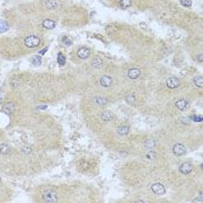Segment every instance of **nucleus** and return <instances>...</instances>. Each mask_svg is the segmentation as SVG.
Instances as JSON below:
<instances>
[{
    "mask_svg": "<svg viewBox=\"0 0 203 203\" xmlns=\"http://www.w3.org/2000/svg\"><path fill=\"white\" fill-rule=\"evenodd\" d=\"M0 182H1V178H0Z\"/></svg>",
    "mask_w": 203,
    "mask_h": 203,
    "instance_id": "obj_33",
    "label": "nucleus"
},
{
    "mask_svg": "<svg viewBox=\"0 0 203 203\" xmlns=\"http://www.w3.org/2000/svg\"><path fill=\"white\" fill-rule=\"evenodd\" d=\"M126 102H129V103H132V102H135V97H134V95H126Z\"/></svg>",
    "mask_w": 203,
    "mask_h": 203,
    "instance_id": "obj_28",
    "label": "nucleus"
},
{
    "mask_svg": "<svg viewBox=\"0 0 203 203\" xmlns=\"http://www.w3.org/2000/svg\"><path fill=\"white\" fill-rule=\"evenodd\" d=\"M140 76V71L138 68H130L128 71V77L130 79H137Z\"/></svg>",
    "mask_w": 203,
    "mask_h": 203,
    "instance_id": "obj_14",
    "label": "nucleus"
},
{
    "mask_svg": "<svg viewBox=\"0 0 203 203\" xmlns=\"http://www.w3.org/2000/svg\"><path fill=\"white\" fill-rule=\"evenodd\" d=\"M62 42H63V44H65V45H72L73 41L71 37H68V36H64L63 39H62Z\"/></svg>",
    "mask_w": 203,
    "mask_h": 203,
    "instance_id": "obj_23",
    "label": "nucleus"
},
{
    "mask_svg": "<svg viewBox=\"0 0 203 203\" xmlns=\"http://www.w3.org/2000/svg\"><path fill=\"white\" fill-rule=\"evenodd\" d=\"M140 26H142L143 28H146V24H145V23H140Z\"/></svg>",
    "mask_w": 203,
    "mask_h": 203,
    "instance_id": "obj_32",
    "label": "nucleus"
},
{
    "mask_svg": "<svg viewBox=\"0 0 203 203\" xmlns=\"http://www.w3.org/2000/svg\"><path fill=\"white\" fill-rule=\"evenodd\" d=\"M155 152H152V151H150L149 150V152H147V153H146V155H145V158H146V159H155Z\"/></svg>",
    "mask_w": 203,
    "mask_h": 203,
    "instance_id": "obj_26",
    "label": "nucleus"
},
{
    "mask_svg": "<svg viewBox=\"0 0 203 203\" xmlns=\"http://www.w3.org/2000/svg\"><path fill=\"white\" fill-rule=\"evenodd\" d=\"M24 47H27L28 49H35L39 48L41 44V37L37 35H29L27 37H24Z\"/></svg>",
    "mask_w": 203,
    "mask_h": 203,
    "instance_id": "obj_1",
    "label": "nucleus"
},
{
    "mask_svg": "<svg viewBox=\"0 0 203 203\" xmlns=\"http://www.w3.org/2000/svg\"><path fill=\"white\" fill-rule=\"evenodd\" d=\"M2 110L5 111L6 114H12L15 111V105L13 102H7L6 105H4L2 107Z\"/></svg>",
    "mask_w": 203,
    "mask_h": 203,
    "instance_id": "obj_11",
    "label": "nucleus"
},
{
    "mask_svg": "<svg viewBox=\"0 0 203 203\" xmlns=\"http://www.w3.org/2000/svg\"><path fill=\"white\" fill-rule=\"evenodd\" d=\"M151 190L153 192L157 195H164L166 193V189H165V186H163L159 182H155V184H151Z\"/></svg>",
    "mask_w": 203,
    "mask_h": 203,
    "instance_id": "obj_3",
    "label": "nucleus"
},
{
    "mask_svg": "<svg viewBox=\"0 0 203 203\" xmlns=\"http://www.w3.org/2000/svg\"><path fill=\"white\" fill-rule=\"evenodd\" d=\"M111 118H113V113H111V111H109V110L102 111V114H101L102 121H110Z\"/></svg>",
    "mask_w": 203,
    "mask_h": 203,
    "instance_id": "obj_17",
    "label": "nucleus"
},
{
    "mask_svg": "<svg viewBox=\"0 0 203 203\" xmlns=\"http://www.w3.org/2000/svg\"><path fill=\"white\" fill-rule=\"evenodd\" d=\"M89 55H91V51H89V49L85 48V47L80 48L77 51V56L80 58V59H86V58H88V56H89Z\"/></svg>",
    "mask_w": 203,
    "mask_h": 203,
    "instance_id": "obj_4",
    "label": "nucleus"
},
{
    "mask_svg": "<svg viewBox=\"0 0 203 203\" xmlns=\"http://www.w3.org/2000/svg\"><path fill=\"white\" fill-rule=\"evenodd\" d=\"M44 6H45L47 10H56L58 7V2H57V0H48V1H45Z\"/></svg>",
    "mask_w": 203,
    "mask_h": 203,
    "instance_id": "obj_13",
    "label": "nucleus"
},
{
    "mask_svg": "<svg viewBox=\"0 0 203 203\" xmlns=\"http://www.w3.org/2000/svg\"><path fill=\"white\" fill-rule=\"evenodd\" d=\"M194 84L196 85L197 87H202V85H203V79H202V77L200 76V77H196L195 79H194Z\"/></svg>",
    "mask_w": 203,
    "mask_h": 203,
    "instance_id": "obj_24",
    "label": "nucleus"
},
{
    "mask_svg": "<svg viewBox=\"0 0 203 203\" xmlns=\"http://www.w3.org/2000/svg\"><path fill=\"white\" fill-rule=\"evenodd\" d=\"M129 131H130V126H121L117 128V134L118 135H126V134H129Z\"/></svg>",
    "mask_w": 203,
    "mask_h": 203,
    "instance_id": "obj_16",
    "label": "nucleus"
},
{
    "mask_svg": "<svg viewBox=\"0 0 203 203\" xmlns=\"http://www.w3.org/2000/svg\"><path fill=\"white\" fill-rule=\"evenodd\" d=\"M131 0H120V6H121V8L123 10H126L128 7H130L131 6Z\"/></svg>",
    "mask_w": 203,
    "mask_h": 203,
    "instance_id": "obj_19",
    "label": "nucleus"
},
{
    "mask_svg": "<svg viewBox=\"0 0 203 203\" xmlns=\"http://www.w3.org/2000/svg\"><path fill=\"white\" fill-rule=\"evenodd\" d=\"M175 107L181 111H184L187 108H188V101L184 100V99H180L179 101L175 102Z\"/></svg>",
    "mask_w": 203,
    "mask_h": 203,
    "instance_id": "obj_9",
    "label": "nucleus"
},
{
    "mask_svg": "<svg viewBox=\"0 0 203 203\" xmlns=\"http://www.w3.org/2000/svg\"><path fill=\"white\" fill-rule=\"evenodd\" d=\"M194 202H203V200L201 197H200V198H195V200H194Z\"/></svg>",
    "mask_w": 203,
    "mask_h": 203,
    "instance_id": "obj_31",
    "label": "nucleus"
},
{
    "mask_svg": "<svg viewBox=\"0 0 203 203\" xmlns=\"http://www.w3.org/2000/svg\"><path fill=\"white\" fill-rule=\"evenodd\" d=\"M190 118H192V120H196L197 122H201V121H202V116H196V115L194 116V115H193V116H190Z\"/></svg>",
    "mask_w": 203,
    "mask_h": 203,
    "instance_id": "obj_29",
    "label": "nucleus"
},
{
    "mask_svg": "<svg viewBox=\"0 0 203 203\" xmlns=\"http://www.w3.org/2000/svg\"><path fill=\"white\" fill-rule=\"evenodd\" d=\"M93 66L95 68H100L102 66V60L100 59L99 57H95L94 59H93Z\"/></svg>",
    "mask_w": 203,
    "mask_h": 203,
    "instance_id": "obj_22",
    "label": "nucleus"
},
{
    "mask_svg": "<svg viewBox=\"0 0 203 203\" xmlns=\"http://www.w3.org/2000/svg\"><path fill=\"white\" fill-rule=\"evenodd\" d=\"M12 153V147L8 144H0V155H8Z\"/></svg>",
    "mask_w": 203,
    "mask_h": 203,
    "instance_id": "obj_10",
    "label": "nucleus"
},
{
    "mask_svg": "<svg viewBox=\"0 0 203 203\" xmlns=\"http://www.w3.org/2000/svg\"><path fill=\"white\" fill-rule=\"evenodd\" d=\"M179 171L182 174H189L193 171V165L190 164V163H184V164L180 165Z\"/></svg>",
    "mask_w": 203,
    "mask_h": 203,
    "instance_id": "obj_5",
    "label": "nucleus"
},
{
    "mask_svg": "<svg viewBox=\"0 0 203 203\" xmlns=\"http://www.w3.org/2000/svg\"><path fill=\"white\" fill-rule=\"evenodd\" d=\"M100 84H101V86H103V87H109V86H111V84H113V79H111L109 76H103V77H101V79H100Z\"/></svg>",
    "mask_w": 203,
    "mask_h": 203,
    "instance_id": "obj_12",
    "label": "nucleus"
},
{
    "mask_svg": "<svg viewBox=\"0 0 203 203\" xmlns=\"http://www.w3.org/2000/svg\"><path fill=\"white\" fill-rule=\"evenodd\" d=\"M31 63L34 64V65H41V63H42L41 56H35V57L31 59Z\"/></svg>",
    "mask_w": 203,
    "mask_h": 203,
    "instance_id": "obj_25",
    "label": "nucleus"
},
{
    "mask_svg": "<svg viewBox=\"0 0 203 203\" xmlns=\"http://www.w3.org/2000/svg\"><path fill=\"white\" fill-rule=\"evenodd\" d=\"M56 24H57V22L51 19H45L42 21V27L45 29H53L56 27Z\"/></svg>",
    "mask_w": 203,
    "mask_h": 203,
    "instance_id": "obj_8",
    "label": "nucleus"
},
{
    "mask_svg": "<svg viewBox=\"0 0 203 203\" xmlns=\"http://www.w3.org/2000/svg\"><path fill=\"white\" fill-rule=\"evenodd\" d=\"M94 102H95V105H97V106H106L108 100H107L106 97H97L95 99H94Z\"/></svg>",
    "mask_w": 203,
    "mask_h": 203,
    "instance_id": "obj_18",
    "label": "nucleus"
},
{
    "mask_svg": "<svg viewBox=\"0 0 203 203\" xmlns=\"http://www.w3.org/2000/svg\"><path fill=\"white\" fill-rule=\"evenodd\" d=\"M42 198H43V202H57L58 201V196L56 192L50 190V189L44 192L43 195H42Z\"/></svg>",
    "mask_w": 203,
    "mask_h": 203,
    "instance_id": "obj_2",
    "label": "nucleus"
},
{
    "mask_svg": "<svg viewBox=\"0 0 203 203\" xmlns=\"http://www.w3.org/2000/svg\"><path fill=\"white\" fill-rule=\"evenodd\" d=\"M65 62H66V59H65V56H64L63 53H58L57 63L59 64L60 66H63V65H65Z\"/></svg>",
    "mask_w": 203,
    "mask_h": 203,
    "instance_id": "obj_21",
    "label": "nucleus"
},
{
    "mask_svg": "<svg viewBox=\"0 0 203 203\" xmlns=\"http://www.w3.org/2000/svg\"><path fill=\"white\" fill-rule=\"evenodd\" d=\"M173 153L175 155H184L186 153V147L182 144H175L173 146Z\"/></svg>",
    "mask_w": 203,
    "mask_h": 203,
    "instance_id": "obj_7",
    "label": "nucleus"
},
{
    "mask_svg": "<svg viewBox=\"0 0 203 203\" xmlns=\"http://www.w3.org/2000/svg\"><path fill=\"white\" fill-rule=\"evenodd\" d=\"M202 56H203L202 53H200V55L197 56V60H198V62H201V63H202V60H203V57H202Z\"/></svg>",
    "mask_w": 203,
    "mask_h": 203,
    "instance_id": "obj_30",
    "label": "nucleus"
},
{
    "mask_svg": "<svg viewBox=\"0 0 203 203\" xmlns=\"http://www.w3.org/2000/svg\"><path fill=\"white\" fill-rule=\"evenodd\" d=\"M166 85H167L168 88H176L180 85V80L176 77H171L167 79Z\"/></svg>",
    "mask_w": 203,
    "mask_h": 203,
    "instance_id": "obj_6",
    "label": "nucleus"
},
{
    "mask_svg": "<svg viewBox=\"0 0 203 203\" xmlns=\"http://www.w3.org/2000/svg\"><path fill=\"white\" fill-rule=\"evenodd\" d=\"M180 2L184 6H187V7H190V6H192V1H190V0H180Z\"/></svg>",
    "mask_w": 203,
    "mask_h": 203,
    "instance_id": "obj_27",
    "label": "nucleus"
},
{
    "mask_svg": "<svg viewBox=\"0 0 203 203\" xmlns=\"http://www.w3.org/2000/svg\"><path fill=\"white\" fill-rule=\"evenodd\" d=\"M155 145H157V142L155 139H147L144 143V147L146 150H152L155 147Z\"/></svg>",
    "mask_w": 203,
    "mask_h": 203,
    "instance_id": "obj_15",
    "label": "nucleus"
},
{
    "mask_svg": "<svg viewBox=\"0 0 203 203\" xmlns=\"http://www.w3.org/2000/svg\"><path fill=\"white\" fill-rule=\"evenodd\" d=\"M8 28H10L8 23L4 20H0V33H4L6 30H8Z\"/></svg>",
    "mask_w": 203,
    "mask_h": 203,
    "instance_id": "obj_20",
    "label": "nucleus"
}]
</instances>
